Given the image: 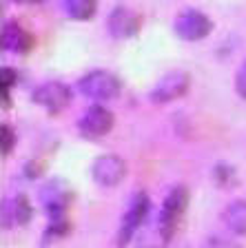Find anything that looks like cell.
<instances>
[{"label":"cell","mask_w":246,"mask_h":248,"mask_svg":"<svg viewBox=\"0 0 246 248\" xmlns=\"http://www.w3.org/2000/svg\"><path fill=\"white\" fill-rule=\"evenodd\" d=\"M186 206H189V191L184 186H173L169 191V195H166V200H164L162 211H160V217H158V228L166 242L175 235L180 219L186 213Z\"/></svg>","instance_id":"cell-1"},{"label":"cell","mask_w":246,"mask_h":248,"mask_svg":"<svg viewBox=\"0 0 246 248\" xmlns=\"http://www.w3.org/2000/svg\"><path fill=\"white\" fill-rule=\"evenodd\" d=\"M73 197H76V193H73L71 184H69L67 180H60V177L49 180L40 188V204L45 206L49 219H60V217H65L67 208L71 206Z\"/></svg>","instance_id":"cell-2"},{"label":"cell","mask_w":246,"mask_h":248,"mask_svg":"<svg viewBox=\"0 0 246 248\" xmlns=\"http://www.w3.org/2000/svg\"><path fill=\"white\" fill-rule=\"evenodd\" d=\"M149 213H151L149 195L144 191H138L133 195V200H131V204H129V211L124 213L122 224H120V231H118V246L120 248H127V244L133 239L135 232L147 224Z\"/></svg>","instance_id":"cell-3"},{"label":"cell","mask_w":246,"mask_h":248,"mask_svg":"<svg viewBox=\"0 0 246 248\" xmlns=\"http://www.w3.org/2000/svg\"><path fill=\"white\" fill-rule=\"evenodd\" d=\"M80 93L87 95L89 100H98V102H104V100H113L120 95V89L122 82L120 78L111 71H91L80 80Z\"/></svg>","instance_id":"cell-4"},{"label":"cell","mask_w":246,"mask_h":248,"mask_svg":"<svg viewBox=\"0 0 246 248\" xmlns=\"http://www.w3.org/2000/svg\"><path fill=\"white\" fill-rule=\"evenodd\" d=\"M175 33L178 38L186 42H197V40H204L209 36L211 31H213V22L206 14L197 9H186L175 18V25H173Z\"/></svg>","instance_id":"cell-5"},{"label":"cell","mask_w":246,"mask_h":248,"mask_svg":"<svg viewBox=\"0 0 246 248\" xmlns=\"http://www.w3.org/2000/svg\"><path fill=\"white\" fill-rule=\"evenodd\" d=\"M191 87V76L186 71H169L155 82L151 91V100L155 104H166L182 98Z\"/></svg>","instance_id":"cell-6"},{"label":"cell","mask_w":246,"mask_h":248,"mask_svg":"<svg viewBox=\"0 0 246 248\" xmlns=\"http://www.w3.org/2000/svg\"><path fill=\"white\" fill-rule=\"evenodd\" d=\"M78 129H80L82 138L87 140H100L113 129V113L109 108L100 107V104H93L84 111V115L78 122Z\"/></svg>","instance_id":"cell-7"},{"label":"cell","mask_w":246,"mask_h":248,"mask_svg":"<svg viewBox=\"0 0 246 248\" xmlns=\"http://www.w3.org/2000/svg\"><path fill=\"white\" fill-rule=\"evenodd\" d=\"M33 102L45 107L51 115L60 113V111H65V108L69 107V102H71V89L65 82H56V80L45 82L33 91Z\"/></svg>","instance_id":"cell-8"},{"label":"cell","mask_w":246,"mask_h":248,"mask_svg":"<svg viewBox=\"0 0 246 248\" xmlns=\"http://www.w3.org/2000/svg\"><path fill=\"white\" fill-rule=\"evenodd\" d=\"M91 175L100 186H118L127 177V164L118 155H100L91 166Z\"/></svg>","instance_id":"cell-9"},{"label":"cell","mask_w":246,"mask_h":248,"mask_svg":"<svg viewBox=\"0 0 246 248\" xmlns=\"http://www.w3.org/2000/svg\"><path fill=\"white\" fill-rule=\"evenodd\" d=\"M107 27L113 38H133L140 31V16L127 7H115L107 18Z\"/></svg>","instance_id":"cell-10"},{"label":"cell","mask_w":246,"mask_h":248,"mask_svg":"<svg viewBox=\"0 0 246 248\" xmlns=\"http://www.w3.org/2000/svg\"><path fill=\"white\" fill-rule=\"evenodd\" d=\"M33 217V208L27 195H16L14 200L2 202V226H25Z\"/></svg>","instance_id":"cell-11"},{"label":"cell","mask_w":246,"mask_h":248,"mask_svg":"<svg viewBox=\"0 0 246 248\" xmlns=\"http://www.w3.org/2000/svg\"><path fill=\"white\" fill-rule=\"evenodd\" d=\"M0 42L2 49L11 53H27L33 46V38L27 29H22L18 22L9 20L2 25V33H0Z\"/></svg>","instance_id":"cell-12"},{"label":"cell","mask_w":246,"mask_h":248,"mask_svg":"<svg viewBox=\"0 0 246 248\" xmlns=\"http://www.w3.org/2000/svg\"><path fill=\"white\" fill-rule=\"evenodd\" d=\"M224 222L235 235H246V200H235L226 206Z\"/></svg>","instance_id":"cell-13"},{"label":"cell","mask_w":246,"mask_h":248,"mask_svg":"<svg viewBox=\"0 0 246 248\" xmlns=\"http://www.w3.org/2000/svg\"><path fill=\"white\" fill-rule=\"evenodd\" d=\"M98 0H65V11L73 20H89L96 16Z\"/></svg>","instance_id":"cell-14"},{"label":"cell","mask_w":246,"mask_h":248,"mask_svg":"<svg viewBox=\"0 0 246 248\" xmlns=\"http://www.w3.org/2000/svg\"><path fill=\"white\" fill-rule=\"evenodd\" d=\"M166 239L162 237V232L158 228V222H155L153 228H147V231L140 232L138 242H135V248H164L166 246Z\"/></svg>","instance_id":"cell-15"},{"label":"cell","mask_w":246,"mask_h":248,"mask_svg":"<svg viewBox=\"0 0 246 248\" xmlns=\"http://www.w3.org/2000/svg\"><path fill=\"white\" fill-rule=\"evenodd\" d=\"M16 82H18V73H16L14 69L5 67L0 71V98H2V107H11L9 91L16 87Z\"/></svg>","instance_id":"cell-16"},{"label":"cell","mask_w":246,"mask_h":248,"mask_svg":"<svg viewBox=\"0 0 246 248\" xmlns=\"http://www.w3.org/2000/svg\"><path fill=\"white\" fill-rule=\"evenodd\" d=\"M213 180H215L217 186L226 188V186H231L233 182H237V173H235V169L229 164H217L215 169H213Z\"/></svg>","instance_id":"cell-17"},{"label":"cell","mask_w":246,"mask_h":248,"mask_svg":"<svg viewBox=\"0 0 246 248\" xmlns=\"http://www.w3.org/2000/svg\"><path fill=\"white\" fill-rule=\"evenodd\" d=\"M16 146V133L11 129L9 124H2L0 126V153L2 155H9Z\"/></svg>","instance_id":"cell-18"},{"label":"cell","mask_w":246,"mask_h":248,"mask_svg":"<svg viewBox=\"0 0 246 248\" xmlns=\"http://www.w3.org/2000/svg\"><path fill=\"white\" fill-rule=\"evenodd\" d=\"M235 91L240 98L246 100V60L242 62V67L237 69V76H235Z\"/></svg>","instance_id":"cell-19"},{"label":"cell","mask_w":246,"mask_h":248,"mask_svg":"<svg viewBox=\"0 0 246 248\" xmlns=\"http://www.w3.org/2000/svg\"><path fill=\"white\" fill-rule=\"evenodd\" d=\"M204 248H242V246L231 242V239H224V237H211L209 242L204 244Z\"/></svg>","instance_id":"cell-20"},{"label":"cell","mask_w":246,"mask_h":248,"mask_svg":"<svg viewBox=\"0 0 246 248\" xmlns=\"http://www.w3.org/2000/svg\"><path fill=\"white\" fill-rule=\"evenodd\" d=\"M25 169H27V177H29V180H36V177L42 175V164L40 162H29Z\"/></svg>","instance_id":"cell-21"},{"label":"cell","mask_w":246,"mask_h":248,"mask_svg":"<svg viewBox=\"0 0 246 248\" xmlns=\"http://www.w3.org/2000/svg\"><path fill=\"white\" fill-rule=\"evenodd\" d=\"M16 2H25V5H38L42 0H16Z\"/></svg>","instance_id":"cell-22"}]
</instances>
